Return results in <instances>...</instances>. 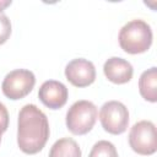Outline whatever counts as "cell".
Returning a JSON list of instances; mask_svg holds the SVG:
<instances>
[{"label": "cell", "instance_id": "cell-11", "mask_svg": "<svg viewBox=\"0 0 157 157\" xmlns=\"http://www.w3.org/2000/svg\"><path fill=\"white\" fill-rule=\"evenodd\" d=\"M49 157H81V150L74 139L63 137L54 142Z\"/></svg>", "mask_w": 157, "mask_h": 157}, {"label": "cell", "instance_id": "cell-3", "mask_svg": "<svg viewBox=\"0 0 157 157\" xmlns=\"http://www.w3.org/2000/svg\"><path fill=\"white\" fill-rule=\"evenodd\" d=\"M97 115V107L91 101H77L66 113V126L74 135H85L94 126Z\"/></svg>", "mask_w": 157, "mask_h": 157}, {"label": "cell", "instance_id": "cell-9", "mask_svg": "<svg viewBox=\"0 0 157 157\" xmlns=\"http://www.w3.org/2000/svg\"><path fill=\"white\" fill-rule=\"evenodd\" d=\"M103 72L110 82L117 83V85H123V83L129 82L132 78L134 69H132V65L128 60L123 58L113 56V58H109L104 63Z\"/></svg>", "mask_w": 157, "mask_h": 157}, {"label": "cell", "instance_id": "cell-15", "mask_svg": "<svg viewBox=\"0 0 157 157\" xmlns=\"http://www.w3.org/2000/svg\"><path fill=\"white\" fill-rule=\"evenodd\" d=\"M9 5H11V0L10 1H0V12H2V10Z\"/></svg>", "mask_w": 157, "mask_h": 157}, {"label": "cell", "instance_id": "cell-5", "mask_svg": "<svg viewBox=\"0 0 157 157\" xmlns=\"http://www.w3.org/2000/svg\"><path fill=\"white\" fill-rule=\"evenodd\" d=\"M99 120L102 128L112 134L120 135L126 131L129 124L128 108L119 101L105 102L99 110Z\"/></svg>", "mask_w": 157, "mask_h": 157}, {"label": "cell", "instance_id": "cell-12", "mask_svg": "<svg viewBox=\"0 0 157 157\" xmlns=\"http://www.w3.org/2000/svg\"><path fill=\"white\" fill-rule=\"evenodd\" d=\"M88 157H118V152L112 142L101 140L93 145Z\"/></svg>", "mask_w": 157, "mask_h": 157}, {"label": "cell", "instance_id": "cell-2", "mask_svg": "<svg viewBox=\"0 0 157 157\" xmlns=\"http://www.w3.org/2000/svg\"><path fill=\"white\" fill-rule=\"evenodd\" d=\"M152 29L144 20H131L119 32V45L128 54H141L152 44Z\"/></svg>", "mask_w": 157, "mask_h": 157}, {"label": "cell", "instance_id": "cell-8", "mask_svg": "<svg viewBox=\"0 0 157 157\" xmlns=\"http://www.w3.org/2000/svg\"><path fill=\"white\" fill-rule=\"evenodd\" d=\"M67 96L69 92L66 86L63 82L55 80H48L43 82L38 91L40 102L50 109H59L64 107L67 101Z\"/></svg>", "mask_w": 157, "mask_h": 157}, {"label": "cell", "instance_id": "cell-6", "mask_svg": "<svg viewBox=\"0 0 157 157\" xmlns=\"http://www.w3.org/2000/svg\"><path fill=\"white\" fill-rule=\"evenodd\" d=\"M36 85V76L32 71L26 69H16L10 71L2 83L1 90L5 97L16 101L26 97Z\"/></svg>", "mask_w": 157, "mask_h": 157}, {"label": "cell", "instance_id": "cell-1", "mask_svg": "<svg viewBox=\"0 0 157 157\" xmlns=\"http://www.w3.org/2000/svg\"><path fill=\"white\" fill-rule=\"evenodd\" d=\"M47 115L34 104H26L18 113L17 145L27 155H36L43 150L49 139Z\"/></svg>", "mask_w": 157, "mask_h": 157}, {"label": "cell", "instance_id": "cell-10", "mask_svg": "<svg viewBox=\"0 0 157 157\" xmlns=\"http://www.w3.org/2000/svg\"><path fill=\"white\" fill-rule=\"evenodd\" d=\"M139 91L144 99L152 103L157 101V69L155 66L141 74L139 78Z\"/></svg>", "mask_w": 157, "mask_h": 157}, {"label": "cell", "instance_id": "cell-4", "mask_svg": "<svg viewBox=\"0 0 157 157\" xmlns=\"http://www.w3.org/2000/svg\"><path fill=\"white\" fill-rule=\"evenodd\" d=\"M129 145L139 155H153L157 151L156 125L150 120H141L134 124L129 132Z\"/></svg>", "mask_w": 157, "mask_h": 157}, {"label": "cell", "instance_id": "cell-14", "mask_svg": "<svg viewBox=\"0 0 157 157\" xmlns=\"http://www.w3.org/2000/svg\"><path fill=\"white\" fill-rule=\"evenodd\" d=\"M7 128H9V112L6 107L0 102V142L2 134L7 130Z\"/></svg>", "mask_w": 157, "mask_h": 157}, {"label": "cell", "instance_id": "cell-7", "mask_svg": "<svg viewBox=\"0 0 157 157\" xmlns=\"http://www.w3.org/2000/svg\"><path fill=\"white\" fill-rule=\"evenodd\" d=\"M65 76L71 85L76 87H87L96 80V67L92 61L77 58L66 65Z\"/></svg>", "mask_w": 157, "mask_h": 157}, {"label": "cell", "instance_id": "cell-13", "mask_svg": "<svg viewBox=\"0 0 157 157\" xmlns=\"http://www.w3.org/2000/svg\"><path fill=\"white\" fill-rule=\"evenodd\" d=\"M10 34H11V22L4 12H0V45L4 44L10 38Z\"/></svg>", "mask_w": 157, "mask_h": 157}]
</instances>
